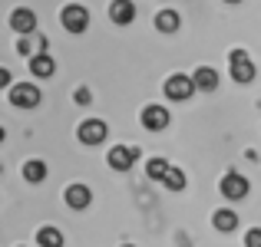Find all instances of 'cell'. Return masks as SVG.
<instances>
[{
    "mask_svg": "<svg viewBox=\"0 0 261 247\" xmlns=\"http://www.w3.org/2000/svg\"><path fill=\"white\" fill-rule=\"evenodd\" d=\"M89 201H93V195H89L86 184H70V188H66V204H70L73 211L89 208Z\"/></svg>",
    "mask_w": 261,
    "mask_h": 247,
    "instance_id": "obj_11",
    "label": "cell"
},
{
    "mask_svg": "<svg viewBox=\"0 0 261 247\" xmlns=\"http://www.w3.org/2000/svg\"><path fill=\"white\" fill-rule=\"evenodd\" d=\"M37 244L40 247H63V234L57 228H40L37 231Z\"/></svg>",
    "mask_w": 261,
    "mask_h": 247,
    "instance_id": "obj_16",
    "label": "cell"
},
{
    "mask_svg": "<svg viewBox=\"0 0 261 247\" xmlns=\"http://www.w3.org/2000/svg\"><path fill=\"white\" fill-rule=\"evenodd\" d=\"M60 20H63V26L70 33H83L86 26H89V10H86V7H80V4H66L63 13H60Z\"/></svg>",
    "mask_w": 261,
    "mask_h": 247,
    "instance_id": "obj_3",
    "label": "cell"
},
{
    "mask_svg": "<svg viewBox=\"0 0 261 247\" xmlns=\"http://www.w3.org/2000/svg\"><path fill=\"white\" fill-rule=\"evenodd\" d=\"M7 99L17 109H33L40 102V89L33 86V82H17L13 89H7Z\"/></svg>",
    "mask_w": 261,
    "mask_h": 247,
    "instance_id": "obj_2",
    "label": "cell"
},
{
    "mask_svg": "<svg viewBox=\"0 0 261 247\" xmlns=\"http://www.w3.org/2000/svg\"><path fill=\"white\" fill-rule=\"evenodd\" d=\"M195 79L192 76H185V73H175V76H169L166 79V96L172 102H185V99H192V92H195Z\"/></svg>",
    "mask_w": 261,
    "mask_h": 247,
    "instance_id": "obj_1",
    "label": "cell"
},
{
    "mask_svg": "<svg viewBox=\"0 0 261 247\" xmlns=\"http://www.w3.org/2000/svg\"><path fill=\"white\" fill-rule=\"evenodd\" d=\"M23 178H27V181H33V184L43 181V178H46V165L43 162H27L23 165Z\"/></svg>",
    "mask_w": 261,
    "mask_h": 247,
    "instance_id": "obj_18",
    "label": "cell"
},
{
    "mask_svg": "<svg viewBox=\"0 0 261 247\" xmlns=\"http://www.w3.org/2000/svg\"><path fill=\"white\" fill-rule=\"evenodd\" d=\"M245 247H261V228H251L245 234Z\"/></svg>",
    "mask_w": 261,
    "mask_h": 247,
    "instance_id": "obj_20",
    "label": "cell"
},
{
    "mask_svg": "<svg viewBox=\"0 0 261 247\" xmlns=\"http://www.w3.org/2000/svg\"><path fill=\"white\" fill-rule=\"evenodd\" d=\"M73 99H76L80 106H86V102H93V99H89V92H86V89H76V96H73Z\"/></svg>",
    "mask_w": 261,
    "mask_h": 247,
    "instance_id": "obj_21",
    "label": "cell"
},
{
    "mask_svg": "<svg viewBox=\"0 0 261 247\" xmlns=\"http://www.w3.org/2000/svg\"><path fill=\"white\" fill-rule=\"evenodd\" d=\"M231 79H235V82H251V79H255V66H251V59H248L245 50L231 53Z\"/></svg>",
    "mask_w": 261,
    "mask_h": 247,
    "instance_id": "obj_7",
    "label": "cell"
},
{
    "mask_svg": "<svg viewBox=\"0 0 261 247\" xmlns=\"http://www.w3.org/2000/svg\"><path fill=\"white\" fill-rule=\"evenodd\" d=\"M192 79H195V86L202 89V92H212V89L218 86V73L212 70V66H202V70H195V76H192Z\"/></svg>",
    "mask_w": 261,
    "mask_h": 247,
    "instance_id": "obj_13",
    "label": "cell"
},
{
    "mask_svg": "<svg viewBox=\"0 0 261 247\" xmlns=\"http://www.w3.org/2000/svg\"><path fill=\"white\" fill-rule=\"evenodd\" d=\"M0 86H7V89H13V86H10V73H7V70H0Z\"/></svg>",
    "mask_w": 261,
    "mask_h": 247,
    "instance_id": "obj_23",
    "label": "cell"
},
{
    "mask_svg": "<svg viewBox=\"0 0 261 247\" xmlns=\"http://www.w3.org/2000/svg\"><path fill=\"white\" fill-rule=\"evenodd\" d=\"M225 4H242V0H225Z\"/></svg>",
    "mask_w": 261,
    "mask_h": 247,
    "instance_id": "obj_24",
    "label": "cell"
},
{
    "mask_svg": "<svg viewBox=\"0 0 261 247\" xmlns=\"http://www.w3.org/2000/svg\"><path fill=\"white\" fill-rule=\"evenodd\" d=\"M17 53H20V56H27V53H30V43H27V40H20V43H17Z\"/></svg>",
    "mask_w": 261,
    "mask_h": 247,
    "instance_id": "obj_22",
    "label": "cell"
},
{
    "mask_svg": "<svg viewBox=\"0 0 261 247\" xmlns=\"http://www.w3.org/2000/svg\"><path fill=\"white\" fill-rule=\"evenodd\" d=\"M212 224H215L218 231H225V234H228V231H235V228H238V214H235V211H228V208H222V211H215Z\"/></svg>",
    "mask_w": 261,
    "mask_h": 247,
    "instance_id": "obj_14",
    "label": "cell"
},
{
    "mask_svg": "<svg viewBox=\"0 0 261 247\" xmlns=\"http://www.w3.org/2000/svg\"><path fill=\"white\" fill-rule=\"evenodd\" d=\"M142 126H146L149 132H162V129L169 126V109L166 106H146L142 109Z\"/></svg>",
    "mask_w": 261,
    "mask_h": 247,
    "instance_id": "obj_8",
    "label": "cell"
},
{
    "mask_svg": "<svg viewBox=\"0 0 261 247\" xmlns=\"http://www.w3.org/2000/svg\"><path fill=\"white\" fill-rule=\"evenodd\" d=\"M222 195L228 198V201H242V198L248 195V178L238 175V171H228V175L222 178Z\"/></svg>",
    "mask_w": 261,
    "mask_h": 247,
    "instance_id": "obj_5",
    "label": "cell"
},
{
    "mask_svg": "<svg viewBox=\"0 0 261 247\" xmlns=\"http://www.w3.org/2000/svg\"><path fill=\"white\" fill-rule=\"evenodd\" d=\"M106 132H109V126L102 119H86V122H80V129H76L83 145H99V142L106 139Z\"/></svg>",
    "mask_w": 261,
    "mask_h": 247,
    "instance_id": "obj_4",
    "label": "cell"
},
{
    "mask_svg": "<svg viewBox=\"0 0 261 247\" xmlns=\"http://www.w3.org/2000/svg\"><path fill=\"white\" fill-rule=\"evenodd\" d=\"M109 20H113V23H119V26L133 23V20H136L133 0H113V4H109Z\"/></svg>",
    "mask_w": 261,
    "mask_h": 247,
    "instance_id": "obj_9",
    "label": "cell"
},
{
    "mask_svg": "<svg viewBox=\"0 0 261 247\" xmlns=\"http://www.w3.org/2000/svg\"><path fill=\"white\" fill-rule=\"evenodd\" d=\"M10 26L17 33H33V30H37V13L27 10V7H20V10L10 13Z\"/></svg>",
    "mask_w": 261,
    "mask_h": 247,
    "instance_id": "obj_10",
    "label": "cell"
},
{
    "mask_svg": "<svg viewBox=\"0 0 261 247\" xmlns=\"http://www.w3.org/2000/svg\"><path fill=\"white\" fill-rule=\"evenodd\" d=\"M155 30L175 33V30H178V13H175V10H159V13H155Z\"/></svg>",
    "mask_w": 261,
    "mask_h": 247,
    "instance_id": "obj_15",
    "label": "cell"
},
{
    "mask_svg": "<svg viewBox=\"0 0 261 247\" xmlns=\"http://www.w3.org/2000/svg\"><path fill=\"white\" fill-rule=\"evenodd\" d=\"M136 159H139V148H129V145H113L109 148V168H116V171H126V168H133Z\"/></svg>",
    "mask_w": 261,
    "mask_h": 247,
    "instance_id": "obj_6",
    "label": "cell"
},
{
    "mask_svg": "<svg viewBox=\"0 0 261 247\" xmlns=\"http://www.w3.org/2000/svg\"><path fill=\"white\" fill-rule=\"evenodd\" d=\"M169 171H172V165H169L166 159H152V162L146 165V175H149V178H155V181H166Z\"/></svg>",
    "mask_w": 261,
    "mask_h": 247,
    "instance_id": "obj_17",
    "label": "cell"
},
{
    "mask_svg": "<svg viewBox=\"0 0 261 247\" xmlns=\"http://www.w3.org/2000/svg\"><path fill=\"white\" fill-rule=\"evenodd\" d=\"M162 184H166L169 191H182V188H185V171H182V168H172V171L166 175V181H162Z\"/></svg>",
    "mask_w": 261,
    "mask_h": 247,
    "instance_id": "obj_19",
    "label": "cell"
},
{
    "mask_svg": "<svg viewBox=\"0 0 261 247\" xmlns=\"http://www.w3.org/2000/svg\"><path fill=\"white\" fill-rule=\"evenodd\" d=\"M30 73L37 79H46V76H53V73H57V63H53L46 53H33V56H30Z\"/></svg>",
    "mask_w": 261,
    "mask_h": 247,
    "instance_id": "obj_12",
    "label": "cell"
}]
</instances>
